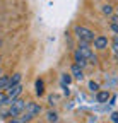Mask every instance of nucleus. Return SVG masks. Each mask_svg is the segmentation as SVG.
Listing matches in <instances>:
<instances>
[{
  "label": "nucleus",
  "instance_id": "f257e3e1",
  "mask_svg": "<svg viewBox=\"0 0 118 123\" xmlns=\"http://www.w3.org/2000/svg\"><path fill=\"white\" fill-rule=\"evenodd\" d=\"M74 34L79 38L81 43H93L94 38H96L93 31L87 29V27H84V26H75V27H74Z\"/></svg>",
  "mask_w": 118,
  "mask_h": 123
},
{
  "label": "nucleus",
  "instance_id": "f03ea898",
  "mask_svg": "<svg viewBox=\"0 0 118 123\" xmlns=\"http://www.w3.org/2000/svg\"><path fill=\"white\" fill-rule=\"evenodd\" d=\"M26 101H22V99H14L12 103H10V106H9V115L14 118V116H19V115H22L24 113V110H26Z\"/></svg>",
  "mask_w": 118,
  "mask_h": 123
},
{
  "label": "nucleus",
  "instance_id": "7ed1b4c3",
  "mask_svg": "<svg viewBox=\"0 0 118 123\" xmlns=\"http://www.w3.org/2000/svg\"><path fill=\"white\" fill-rule=\"evenodd\" d=\"M79 53H81V56H84L87 62H91V63H96L98 62V58H96V55H94V51L89 48V43H81L79 44V50H77Z\"/></svg>",
  "mask_w": 118,
  "mask_h": 123
},
{
  "label": "nucleus",
  "instance_id": "20e7f679",
  "mask_svg": "<svg viewBox=\"0 0 118 123\" xmlns=\"http://www.w3.org/2000/svg\"><path fill=\"white\" fill-rule=\"evenodd\" d=\"M22 92V86L21 84H16V86H9L5 89V94H7V104H10L14 99H17V96Z\"/></svg>",
  "mask_w": 118,
  "mask_h": 123
},
{
  "label": "nucleus",
  "instance_id": "39448f33",
  "mask_svg": "<svg viewBox=\"0 0 118 123\" xmlns=\"http://www.w3.org/2000/svg\"><path fill=\"white\" fill-rule=\"evenodd\" d=\"M93 43H94V48H96V50H106V48H108V38L103 36V34L96 36Z\"/></svg>",
  "mask_w": 118,
  "mask_h": 123
},
{
  "label": "nucleus",
  "instance_id": "423d86ee",
  "mask_svg": "<svg viewBox=\"0 0 118 123\" xmlns=\"http://www.w3.org/2000/svg\"><path fill=\"white\" fill-rule=\"evenodd\" d=\"M24 113L31 115V116L34 118L36 115H39V113H41V106H39L38 103H27V104H26V110H24Z\"/></svg>",
  "mask_w": 118,
  "mask_h": 123
},
{
  "label": "nucleus",
  "instance_id": "0eeeda50",
  "mask_svg": "<svg viewBox=\"0 0 118 123\" xmlns=\"http://www.w3.org/2000/svg\"><path fill=\"white\" fill-rule=\"evenodd\" d=\"M70 72H72V75H74V79H75V80H82V79H84V74H82V68H81V67H79L77 63H74V65H72Z\"/></svg>",
  "mask_w": 118,
  "mask_h": 123
},
{
  "label": "nucleus",
  "instance_id": "6e6552de",
  "mask_svg": "<svg viewBox=\"0 0 118 123\" xmlns=\"http://www.w3.org/2000/svg\"><path fill=\"white\" fill-rule=\"evenodd\" d=\"M108 99H110V92L108 91H99L96 94V101L98 103H106Z\"/></svg>",
  "mask_w": 118,
  "mask_h": 123
},
{
  "label": "nucleus",
  "instance_id": "1a4fd4ad",
  "mask_svg": "<svg viewBox=\"0 0 118 123\" xmlns=\"http://www.w3.org/2000/svg\"><path fill=\"white\" fill-rule=\"evenodd\" d=\"M74 58H75V63H77L81 68H84V67L87 65V60H86L84 56H81V53H79V51H75V53H74Z\"/></svg>",
  "mask_w": 118,
  "mask_h": 123
},
{
  "label": "nucleus",
  "instance_id": "9d476101",
  "mask_svg": "<svg viewBox=\"0 0 118 123\" xmlns=\"http://www.w3.org/2000/svg\"><path fill=\"white\" fill-rule=\"evenodd\" d=\"M36 94H38V96H43V94H45V82H43L41 79L36 80Z\"/></svg>",
  "mask_w": 118,
  "mask_h": 123
},
{
  "label": "nucleus",
  "instance_id": "9b49d317",
  "mask_svg": "<svg viewBox=\"0 0 118 123\" xmlns=\"http://www.w3.org/2000/svg\"><path fill=\"white\" fill-rule=\"evenodd\" d=\"M21 74H14L10 79H9V86H16V84H21Z\"/></svg>",
  "mask_w": 118,
  "mask_h": 123
},
{
  "label": "nucleus",
  "instance_id": "f8f14e48",
  "mask_svg": "<svg viewBox=\"0 0 118 123\" xmlns=\"http://www.w3.org/2000/svg\"><path fill=\"white\" fill-rule=\"evenodd\" d=\"M46 120H48L50 123H56V121H58V115H56L55 111H48V113H46Z\"/></svg>",
  "mask_w": 118,
  "mask_h": 123
},
{
  "label": "nucleus",
  "instance_id": "ddd939ff",
  "mask_svg": "<svg viewBox=\"0 0 118 123\" xmlns=\"http://www.w3.org/2000/svg\"><path fill=\"white\" fill-rule=\"evenodd\" d=\"M7 87H9V77L2 75V77H0V91H4Z\"/></svg>",
  "mask_w": 118,
  "mask_h": 123
},
{
  "label": "nucleus",
  "instance_id": "4468645a",
  "mask_svg": "<svg viewBox=\"0 0 118 123\" xmlns=\"http://www.w3.org/2000/svg\"><path fill=\"white\" fill-rule=\"evenodd\" d=\"M103 14H105V15H111L113 14V5H110V4H106V5H103Z\"/></svg>",
  "mask_w": 118,
  "mask_h": 123
},
{
  "label": "nucleus",
  "instance_id": "2eb2a0df",
  "mask_svg": "<svg viewBox=\"0 0 118 123\" xmlns=\"http://www.w3.org/2000/svg\"><path fill=\"white\" fill-rule=\"evenodd\" d=\"M70 80H72V77H70L68 74H63V75H62V84H63V86H68Z\"/></svg>",
  "mask_w": 118,
  "mask_h": 123
},
{
  "label": "nucleus",
  "instance_id": "dca6fc26",
  "mask_svg": "<svg viewBox=\"0 0 118 123\" xmlns=\"http://www.w3.org/2000/svg\"><path fill=\"white\" fill-rule=\"evenodd\" d=\"M4 104H7V94L4 91H0V106H4Z\"/></svg>",
  "mask_w": 118,
  "mask_h": 123
},
{
  "label": "nucleus",
  "instance_id": "f3484780",
  "mask_svg": "<svg viewBox=\"0 0 118 123\" xmlns=\"http://www.w3.org/2000/svg\"><path fill=\"white\" fill-rule=\"evenodd\" d=\"M111 46H113V51H115V53H118V36H115V38H113Z\"/></svg>",
  "mask_w": 118,
  "mask_h": 123
},
{
  "label": "nucleus",
  "instance_id": "a211bd4d",
  "mask_svg": "<svg viewBox=\"0 0 118 123\" xmlns=\"http://www.w3.org/2000/svg\"><path fill=\"white\" fill-rule=\"evenodd\" d=\"M89 89L94 92V91H98V89H99V84H98V82H89Z\"/></svg>",
  "mask_w": 118,
  "mask_h": 123
},
{
  "label": "nucleus",
  "instance_id": "6ab92c4d",
  "mask_svg": "<svg viewBox=\"0 0 118 123\" xmlns=\"http://www.w3.org/2000/svg\"><path fill=\"white\" fill-rule=\"evenodd\" d=\"M111 121L113 123H118V113H113L111 115Z\"/></svg>",
  "mask_w": 118,
  "mask_h": 123
},
{
  "label": "nucleus",
  "instance_id": "aec40b11",
  "mask_svg": "<svg viewBox=\"0 0 118 123\" xmlns=\"http://www.w3.org/2000/svg\"><path fill=\"white\" fill-rule=\"evenodd\" d=\"M111 29L115 31V33H118V22H111Z\"/></svg>",
  "mask_w": 118,
  "mask_h": 123
},
{
  "label": "nucleus",
  "instance_id": "412c9836",
  "mask_svg": "<svg viewBox=\"0 0 118 123\" xmlns=\"http://www.w3.org/2000/svg\"><path fill=\"white\" fill-rule=\"evenodd\" d=\"M0 77H2V70H0Z\"/></svg>",
  "mask_w": 118,
  "mask_h": 123
}]
</instances>
